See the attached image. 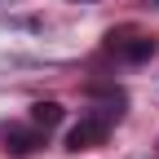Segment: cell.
<instances>
[{"instance_id":"3957f363","label":"cell","mask_w":159,"mask_h":159,"mask_svg":"<svg viewBox=\"0 0 159 159\" xmlns=\"http://www.w3.org/2000/svg\"><path fill=\"white\" fill-rule=\"evenodd\" d=\"M44 128H22V124H9V128H0V142H5V150L9 155H18V159H22V155H35L40 146H44Z\"/></svg>"},{"instance_id":"277c9868","label":"cell","mask_w":159,"mask_h":159,"mask_svg":"<svg viewBox=\"0 0 159 159\" xmlns=\"http://www.w3.org/2000/svg\"><path fill=\"white\" fill-rule=\"evenodd\" d=\"M31 124L44 128V133L57 128V124H62V106H57V102H35V106H31Z\"/></svg>"},{"instance_id":"7a4b0ae2","label":"cell","mask_w":159,"mask_h":159,"mask_svg":"<svg viewBox=\"0 0 159 159\" xmlns=\"http://www.w3.org/2000/svg\"><path fill=\"white\" fill-rule=\"evenodd\" d=\"M111 137V119L106 115H84L80 124L66 133V150H93Z\"/></svg>"},{"instance_id":"5b68a950","label":"cell","mask_w":159,"mask_h":159,"mask_svg":"<svg viewBox=\"0 0 159 159\" xmlns=\"http://www.w3.org/2000/svg\"><path fill=\"white\" fill-rule=\"evenodd\" d=\"M155 5H159V0H155Z\"/></svg>"},{"instance_id":"6da1fadb","label":"cell","mask_w":159,"mask_h":159,"mask_svg":"<svg viewBox=\"0 0 159 159\" xmlns=\"http://www.w3.org/2000/svg\"><path fill=\"white\" fill-rule=\"evenodd\" d=\"M106 49L119 53L124 62H150V57L159 53V40L155 35H137L133 27H124V31H111L106 35Z\"/></svg>"}]
</instances>
